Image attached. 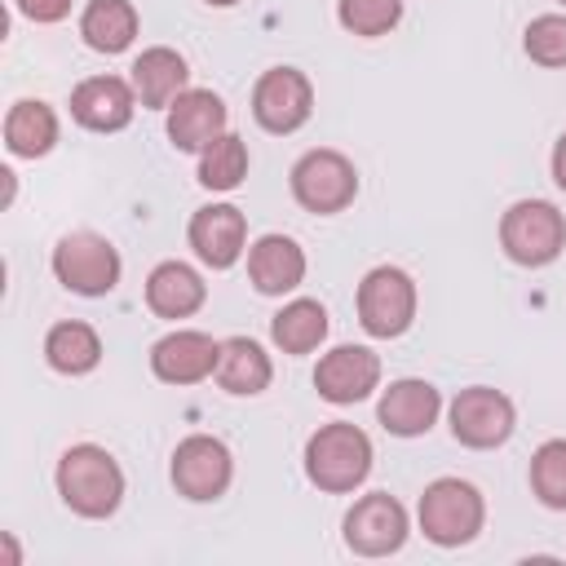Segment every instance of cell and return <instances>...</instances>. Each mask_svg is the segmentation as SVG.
Returning a JSON list of instances; mask_svg holds the SVG:
<instances>
[{
  "mask_svg": "<svg viewBox=\"0 0 566 566\" xmlns=\"http://www.w3.org/2000/svg\"><path fill=\"white\" fill-rule=\"evenodd\" d=\"M243 239H248V221L234 203H208L190 217V248L212 270H230L243 252Z\"/></svg>",
  "mask_w": 566,
  "mask_h": 566,
  "instance_id": "cell-14",
  "label": "cell"
},
{
  "mask_svg": "<svg viewBox=\"0 0 566 566\" xmlns=\"http://www.w3.org/2000/svg\"><path fill=\"white\" fill-rule=\"evenodd\" d=\"M407 539V509L389 495V491H371L363 495L349 513H345V544L358 557H385L398 553Z\"/></svg>",
  "mask_w": 566,
  "mask_h": 566,
  "instance_id": "cell-9",
  "label": "cell"
},
{
  "mask_svg": "<svg viewBox=\"0 0 566 566\" xmlns=\"http://www.w3.org/2000/svg\"><path fill=\"white\" fill-rule=\"evenodd\" d=\"M340 27L354 35H385L402 18V0H340Z\"/></svg>",
  "mask_w": 566,
  "mask_h": 566,
  "instance_id": "cell-28",
  "label": "cell"
},
{
  "mask_svg": "<svg viewBox=\"0 0 566 566\" xmlns=\"http://www.w3.org/2000/svg\"><path fill=\"white\" fill-rule=\"evenodd\" d=\"M274 367L265 358V349L248 336H230L221 340V363H217V385L226 394H261L270 385Z\"/></svg>",
  "mask_w": 566,
  "mask_h": 566,
  "instance_id": "cell-22",
  "label": "cell"
},
{
  "mask_svg": "<svg viewBox=\"0 0 566 566\" xmlns=\"http://www.w3.org/2000/svg\"><path fill=\"white\" fill-rule=\"evenodd\" d=\"M376 385H380V358L371 349H363V345H336L332 354L318 358L314 389L336 407L367 398Z\"/></svg>",
  "mask_w": 566,
  "mask_h": 566,
  "instance_id": "cell-12",
  "label": "cell"
},
{
  "mask_svg": "<svg viewBox=\"0 0 566 566\" xmlns=\"http://www.w3.org/2000/svg\"><path fill=\"white\" fill-rule=\"evenodd\" d=\"M562 4H566V0H562Z\"/></svg>",
  "mask_w": 566,
  "mask_h": 566,
  "instance_id": "cell-33",
  "label": "cell"
},
{
  "mask_svg": "<svg viewBox=\"0 0 566 566\" xmlns=\"http://www.w3.org/2000/svg\"><path fill=\"white\" fill-rule=\"evenodd\" d=\"M416 318V283L407 270L398 265H376L367 270V279L358 283V323L389 340V336H402Z\"/></svg>",
  "mask_w": 566,
  "mask_h": 566,
  "instance_id": "cell-5",
  "label": "cell"
},
{
  "mask_svg": "<svg viewBox=\"0 0 566 566\" xmlns=\"http://www.w3.org/2000/svg\"><path fill=\"white\" fill-rule=\"evenodd\" d=\"M553 181L566 190V133H562L557 146H553Z\"/></svg>",
  "mask_w": 566,
  "mask_h": 566,
  "instance_id": "cell-31",
  "label": "cell"
},
{
  "mask_svg": "<svg viewBox=\"0 0 566 566\" xmlns=\"http://www.w3.org/2000/svg\"><path fill=\"white\" fill-rule=\"evenodd\" d=\"M18 9L31 22H62L71 13V0H18Z\"/></svg>",
  "mask_w": 566,
  "mask_h": 566,
  "instance_id": "cell-30",
  "label": "cell"
},
{
  "mask_svg": "<svg viewBox=\"0 0 566 566\" xmlns=\"http://www.w3.org/2000/svg\"><path fill=\"white\" fill-rule=\"evenodd\" d=\"M226 133V102L212 88H186L168 106V137L177 150H208Z\"/></svg>",
  "mask_w": 566,
  "mask_h": 566,
  "instance_id": "cell-16",
  "label": "cell"
},
{
  "mask_svg": "<svg viewBox=\"0 0 566 566\" xmlns=\"http://www.w3.org/2000/svg\"><path fill=\"white\" fill-rule=\"evenodd\" d=\"M133 106H137V93L119 75H93V80L75 84V93H71V115L93 133L124 128L133 119Z\"/></svg>",
  "mask_w": 566,
  "mask_h": 566,
  "instance_id": "cell-15",
  "label": "cell"
},
{
  "mask_svg": "<svg viewBox=\"0 0 566 566\" xmlns=\"http://www.w3.org/2000/svg\"><path fill=\"white\" fill-rule=\"evenodd\" d=\"M305 473L318 491L345 495L371 473V438L358 424L332 420L305 442Z\"/></svg>",
  "mask_w": 566,
  "mask_h": 566,
  "instance_id": "cell-2",
  "label": "cell"
},
{
  "mask_svg": "<svg viewBox=\"0 0 566 566\" xmlns=\"http://www.w3.org/2000/svg\"><path fill=\"white\" fill-rule=\"evenodd\" d=\"M451 433H455V442H464L473 451L500 447L513 433V402L500 389H486V385L460 389L455 402H451Z\"/></svg>",
  "mask_w": 566,
  "mask_h": 566,
  "instance_id": "cell-10",
  "label": "cell"
},
{
  "mask_svg": "<svg viewBox=\"0 0 566 566\" xmlns=\"http://www.w3.org/2000/svg\"><path fill=\"white\" fill-rule=\"evenodd\" d=\"M526 53L539 66H566V18L544 13L526 27Z\"/></svg>",
  "mask_w": 566,
  "mask_h": 566,
  "instance_id": "cell-29",
  "label": "cell"
},
{
  "mask_svg": "<svg viewBox=\"0 0 566 566\" xmlns=\"http://www.w3.org/2000/svg\"><path fill=\"white\" fill-rule=\"evenodd\" d=\"M243 172H248V146H243V137H234V133H221V137L203 150V159H199V181H203L208 190H234V186L243 181Z\"/></svg>",
  "mask_w": 566,
  "mask_h": 566,
  "instance_id": "cell-26",
  "label": "cell"
},
{
  "mask_svg": "<svg viewBox=\"0 0 566 566\" xmlns=\"http://www.w3.org/2000/svg\"><path fill=\"white\" fill-rule=\"evenodd\" d=\"M531 491L544 509H566V438H553L531 455Z\"/></svg>",
  "mask_w": 566,
  "mask_h": 566,
  "instance_id": "cell-27",
  "label": "cell"
},
{
  "mask_svg": "<svg viewBox=\"0 0 566 566\" xmlns=\"http://www.w3.org/2000/svg\"><path fill=\"white\" fill-rule=\"evenodd\" d=\"M44 358L53 371L62 376H84L97 367L102 358V340L88 323H57L49 336H44Z\"/></svg>",
  "mask_w": 566,
  "mask_h": 566,
  "instance_id": "cell-24",
  "label": "cell"
},
{
  "mask_svg": "<svg viewBox=\"0 0 566 566\" xmlns=\"http://www.w3.org/2000/svg\"><path fill=\"white\" fill-rule=\"evenodd\" d=\"M208 4H217V9H230V4H239V0H208Z\"/></svg>",
  "mask_w": 566,
  "mask_h": 566,
  "instance_id": "cell-32",
  "label": "cell"
},
{
  "mask_svg": "<svg viewBox=\"0 0 566 566\" xmlns=\"http://www.w3.org/2000/svg\"><path fill=\"white\" fill-rule=\"evenodd\" d=\"M203 296H208L203 279L181 261H164L146 279V305L159 318H186V314H195L203 305Z\"/></svg>",
  "mask_w": 566,
  "mask_h": 566,
  "instance_id": "cell-20",
  "label": "cell"
},
{
  "mask_svg": "<svg viewBox=\"0 0 566 566\" xmlns=\"http://www.w3.org/2000/svg\"><path fill=\"white\" fill-rule=\"evenodd\" d=\"M500 243L517 265H548L566 248V217L548 199H522L504 212Z\"/></svg>",
  "mask_w": 566,
  "mask_h": 566,
  "instance_id": "cell-4",
  "label": "cell"
},
{
  "mask_svg": "<svg viewBox=\"0 0 566 566\" xmlns=\"http://www.w3.org/2000/svg\"><path fill=\"white\" fill-rule=\"evenodd\" d=\"M4 142L22 159L49 155L53 142H57V115H53V106L49 102H35V97L13 102L9 115H4Z\"/></svg>",
  "mask_w": 566,
  "mask_h": 566,
  "instance_id": "cell-21",
  "label": "cell"
},
{
  "mask_svg": "<svg viewBox=\"0 0 566 566\" xmlns=\"http://www.w3.org/2000/svg\"><path fill=\"white\" fill-rule=\"evenodd\" d=\"M80 35L97 53H124L137 35V9L128 0H88L80 18Z\"/></svg>",
  "mask_w": 566,
  "mask_h": 566,
  "instance_id": "cell-23",
  "label": "cell"
},
{
  "mask_svg": "<svg viewBox=\"0 0 566 566\" xmlns=\"http://www.w3.org/2000/svg\"><path fill=\"white\" fill-rule=\"evenodd\" d=\"M248 279L265 296H283L305 279V252L287 234H265L248 252Z\"/></svg>",
  "mask_w": 566,
  "mask_h": 566,
  "instance_id": "cell-18",
  "label": "cell"
},
{
  "mask_svg": "<svg viewBox=\"0 0 566 566\" xmlns=\"http://www.w3.org/2000/svg\"><path fill=\"white\" fill-rule=\"evenodd\" d=\"M230 473H234V464H230V451L221 438L190 433L172 451V486L186 500H217L230 486Z\"/></svg>",
  "mask_w": 566,
  "mask_h": 566,
  "instance_id": "cell-11",
  "label": "cell"
},
{
  "mask_svg": "<svg viewBox=\"0 0 566 566\" xmlns=\"http://www.w3.org/2000/svg\"><path fill=\"white\" fill-rule=\"evenodd\" d=\"M270 332H274V345L283 349V354H310V349H318L323 345V336H327V310L318 305V301H292V305H283L279 314H274V323H270Z\"/></svg>",
  "mask_w": 566,
  "mask_h": 566,
  "instance_id": "cell-25",
  "label": "cell"
},
{
  "mask_svg": "<svg viewBox=\"0 0 566 566\" xmlns=\"http://www.w3.org/2000/svg\"><path fill=\"white\" fill-rule=\"evenodd\" d=\"M292 195L305 212H340L358 195V172L340 150H310L292 168Z\"/></svg>",
  "mask_w": 566,
  "mask_h": 566,
  "instance_id": "cell-7",
  "label": "cell"
},
{
  "mask_svg": "<svg viewBox=\"0 0 566 566\" xmlns=\"http://www.w3.org/2000/svg\"><path fill=\"white\" fill-rule=\"evenodd\" d=\"M482 517H486V504L473 482L438 478L420 495V531H424V539H433L442 548L469 544L482 531Z\"/></svg>",
  "mask_w": 566,
  "mask_h": 566,
  "instance_id": "cell-3",
  "label": "cell"
},
{
  "mask_svg": "<svg viewBox=\"0 0 566 566\" xmlns=\"http://www.w3.org/2000/svg\"><path fill=\"white\" fill-rule=\"evenodd\" d=\"M186 57L177 49L155 44L133 62V93L142 97V106H172L186 93Z\"/></svg>",
  "mask_w": 566,
  "mask_h": 566,
  "instance_id": "cell-19",
  "label": "cell"
},
{
  "mask_svg": "<svg viewBox=\"0 0 566 566\" xmlns=\"http://www.w3.org/2000/svg\"><path fill=\"white\" fill-rule=\"evenodd\" d=\"M57 495L80 517H111L124 500V473L111 451L80 442L57 460Z\"/></svg>",
  "mask_w": 566,
  "mask_h": 566,
  "instance_id": "cell-1",
  "label": "cell"
},
{
  "mask_svg": "<svg viewBox=\"0 0 566 566\" xmlns=\"http://www.w3.org/2000/svg\"><path fill=\"white\" fill-rule=\"evenodd\" d=\"M380 424L389 429V433H398V438H416V433H424L433 420H438V411H442V398H438V389L429 385V380H394L385 394H380Z\"/></svg>",
  "mask_w": 566,
  "mask_h": 566,
  "instance_id": "cell-17",
  "label": "cell"
},
{
  "mask_svg": "<svg viewBox=\"0 0 566 566\" xmlns=\"http://www.w3.org/2000/svg\"><path fill=\"white\" fill-rule=\"evenodd\" d=\"M314 111V84L296 66H274L252 88V115L265 133H296Z\"/></svg>",
  "mask_w": 566,
  "mask_h": 566,
  "instance_id": "cell-8",
  "label": "cell"
},
{
  "mask_svg": "<svg viewBox=\"0 0 566 566\" xmlns=\"http://www.w3.org/2000/svg\"><path fill=\"white\" fill-rule=\"evenodd\" d=\"M53 274L62 287L80 292V296H102L119 283V252L93 234V230H75L62 234L53 248Z\"/></svg>",
  "mask_w": 566,
  "mask_h": 566,
  "instance_id": "cell-6",
  "label": "cell"
},
{
  "mask_svg": "<svg viewBox=\"0 0 566 566\" xmlns=\"http://www.w3.org/2000/svg\"><path fill=\"white\" fill-rule=\"evenodd\" d=\"M217 363H221V340H212L208 332H168L150 349V371L168 385H195L212 376Z\"/></svg>",
  "mask_w": 566,
  "mask_h": 566,
  "instance_id": "cell-13",
  "label": "cell"
}]
</instances>
